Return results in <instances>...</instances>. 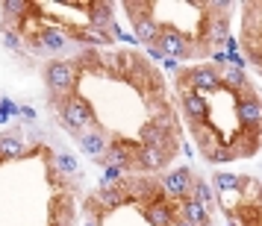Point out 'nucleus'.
<instances>
[{
  "label": "nucleus",
  "instance_id": "f257e3e1",
  "mask_svg": "<svg viewBox=\"0 0 262 226\" xmlns=\"http://www.w3.org/2000/svg\"><path fill=\"white\" fill-rule=\"evenodd\" d=\"M183 94H189V85L191 88H198V91H215V88H221V80H218V71L209 68V65H201V68H191V71L183 73Z\"/></svg>",
  "mask_w": 262,
  "mask_h": 226
},
{
  "label": "nucleus",
  "instance_id": "f03ea898",
  "mask_svg": "<svg viewBox=\"0 0 262 226\" xmlns=\"http://www.w3.org/2000/svg\"><path fill=\"white\" fill-rule=\"evenodd\" d=\"M59 112H62V120H65L71 130H83V127H89V123L95 120L92 109H89V103H85V100H80V97H71V100H65Z\"/></svg>",
  "mask_w": 262,
  "mask_h": 226
},
{
  "label": "nucleus",
  "instance_id": "7ed1b4c3",
  "mask_svg": "<svg viewBox=\"0 0 262 226\" xmlns=\"http://www.w3.org/2000/svg\"><path fill=\"white\" fill-rule=\"evenodd\" d=\"M45 80H48L50 91H68L77 80V71H74L71 62H53L48 71H45Z\"/></svg>",
  "mask_w": 262,
  "mask_h": 226
},
{
  "label": "nucleus",
  "instance_id": "20e7f679",
  "mask_svg": "<svg viewBox=\"0 0 262 226\" xmlns=\"http://www.w3.org/2000/svg\"><path fill=\"white\" fill-rule=\"evenodd\" d=\"M154 47L162 53V56H191V47L177 36V33H171V30H159V36H156Z\"/></svg>",
  "mask_w": 262,
  "mask_h": 226
},
{
  "label": "nucleus",
  "instance_id": "39448f33",
  "mask_svg": "<svg viewBox=\"0 0 262 226\" xmlns=\"http://www.w3.org/2000/svg\"><path fill=\"white\" fill-rule=\"evenodd\" d=\"M191 182H194V177H191L189 167H177L174 173H168V179L162 182V188H165L171 197H186L191 191Z\"/></svg>",
  "mask_w": 262,
  "mask_h": 226
},
{
  "label": "nucleus",
  "instance_id": "423d86ee",
  "mask_svg": "<svg viewBox=\"0 0 262 226\" xmlns=\"http://www.w3.org/2000/svg\"><path fill=\"white\" fill-rule=\"evenodd\" d=\"M142 141H144V147H159V150H165V153H171V147H174L171 132H162L156 123H147L142 130Z\"/></svg>",
  "mask_w": 262,
  "mask_h": 226
},
{
  "label": "nucleus",
  "instance_id": "0eeeda50",
  "mask_svg": "<svg viewBox=\"0 0 262 226\" xmlns=\"http://www.w3.org/2000/svg\"><path fill=\"white\" fill-rule=\"evenodd\" d=\"M238 120L242 123H248V127H256L262 120V106H259V100L253 94H245L242 100H238Z\"/></svg>",
  "mask_w": 262,
  "mask_h": 226
},
{
  "label": "nucleus",
  "instance_id": "6e6552de",
  "mask_svg": "<svg viewBox=\"0 0 262 226\" xmlns=\"http://www.w3.org/2000/svg\"><path fill=\"white\" fill-rule=\"evenodd\" d=\"M80 147H83L95 162H103V153H106V138H103L97 130L95 132H80Z\"/></svg>",
  "mask_w": 262,
  "mask_h": 226
},
{
  "label": "nucleus",
  "instance_id": "1a4fd4ad",
  "mask_svg": "<svg viewBox=\"0 0 262 226\" xmlns=\"http://www.w3.org/2000/svg\"><path fill=\"white\" fill-rule=\"evenodd\" d=\"M180 212H183V220H189L191 226H206V223H209V212H206L198 200H191V197L183 200Z\"/></svg>",
  "mask_w": 262,
  "mask_h": 226
},
{
  "label": "nucleus",
  "instance_id": "9d476101",
  "mask_svg": "<svg viewBox=\"0 0 262 226\" xmlns=\"http://www.w3.org/2000/svg\"><path fill=\"white\" fill-rule=\"evenodd\" d=\"M144 217L154 226H174V214L168 209V203H150V206L144 209Z\"/></svg>",
  "mask_w": 262,
  "mask_h": 226
},
{
  "label": "nucleus",
  "instance_id": "9b49d317",
  "mask_svg": "<svg viewBox=\"0 0 262 226\" xmlns=\"http://www.w3.org/2000/svg\"><path fill=\"white\" fill-rule=\"evenodd\" d=\"M38 44H41L45 50H50V53H59V50L68 44V38H65V33H62V30H56V27H48V30H41Z\"/></svg>",
  "mask_w": 262,
  "mask_h": 226
},
{
  "label": "nucleus",
  "instance_id": "f8f14e48",
  "mask_svg": "<svg viewBox=\"0 0 262 226\" xmlns=\"http://www.w3.org/2000/svg\"><path fill=\"white\" fill-rule=\"evenodd\" d=\"M89 21H92V30H100L103 33V27H112V6L109 3H95V6H89Z\"/></svg>",
  "mask_w": 262,
  "mask_h": 226
},
{
  "label": "nucleus",
  "instance_id": "ddd939ff",
  "mask_svg": "<svg viewBox=\"0 0 262 226\" xmlns=\"http://www.w3.org/2000/svg\"><path fill=\"white\" fill-rule=\"evenodd\" d=\"M168 159H171V153H165V150H159V147H144L142 153H139V165L156 170V167L165 165Z\"/></svg>",
  "mask_w": 262,
  "mask_h": 226
},
{
  "label": "nucleus",
  "instance_id": "4468645a",
  "mask_svg": "<svg viewBox=\"0 0 262 226\" xmlns=\"http://www.w3.org/2000/svg\"><path fill=\"white\" fill-rule=\"evenodd\" d=\"M183 106H186V115H189L191 120H203V118H206V109H209L201 97L194 94V91L183 94Z\"/></svg>",
  "mask_w": 262,
  "mask_h": 226
},
{
  "label": "nucleus",
  "instance_id": "2eb2a0df",
  "mask_svg": "<svg viewBox=\"0 0 262 226\" xmlns=\"http://www.w3.org/2000/svg\"><path fill=\"white\" fill-rule=\"evenodd\" d=\"M136 18V15H133ZM156 36H159V27L150 21V18H136V38H142L144 44H154Z\"/></svg>",
  "mask_w": 262,
  "mask_h": 226
},
{
  "label": "nucleus",
  "instance_id": "dca6fc26",
  "mask_svg": "<svg viewBox=\"0 0 262 226\" xmlns=\"http://www.w3.org/2000/svg\"><path fill=\"white\" fill-rule=\"evenodd\" d=\"M0 156L9 159V162H15V159L24 156V144L18 141V138H12V135H3V138H0Z\"/></svg>",
  "mask_w": 262,
  "mask_h": 226
},
{
  "label": "nucleus",
  "instance_id": "f3484780",
  "mask_svg": "<svg viewBox=\"0 0 262 226\" xmlns=\"http://www.w3.org/2000/svg\"><path fill=\"white\" fill-rule=\"evenodd\" d=\"M92 200L100 203L103 209H115V206H121V203H124V194H121V191H115V188H100Z\"/></svg>",
  "mask_w": 262,
  "mask_h": 226
},
{
  "label": "nucleus",
  "instance_id": "a211bd4d",
  "mask_svg": "<svg viewBox=\"0 0 262 226\" xmlns=\"http://www.w3.org/2000/svg\"><path fill=\"white\" fill-rule=\"evenodd\" d=\"M74 38H80L85 44H109V36L106 33H100V30H74Z\"/></svg>",
  "mask_w": 262,
  "mask_h": 226
},
{
  "label": "nucleus",
  "instance_id": "6ab92c4d",
  "mask_svg": "<svg viewBox=\"0 0 262 226\" xmlns=\"http://www.w3.org/2000/svg\"><path fill=\"white\" fill-rule=\"evenodd\" d=\"M191 191H194V197H191V200H198L203 209H206V206H212V191H209V185H206V182L194 179V182H191Z\"/></svg>",
  "mask_w": 262,
  "mask_h": 226
},
{
  "label": "nucleus",
  "instance_id": "aec40b11",
  "mask_svg": "<svg viewBox=\"0 0 262 226\" xmlns=\"http://www.w3.org/2000/svg\"><path fill=\"white\" fill-rule=\"evenodd\" d=\"M0 12H3V18H21V15L27 12V3L24 0H6V3H0Z\"/></svg>",
  "mask_w": 262,
  "mask_h": 226
},
{
  "label": "nucleus",
  "instance_id": "412c9836",
  "mask_svg": "<svg viewBox=\"0 0 262 226\" xmlns=\"http://www.w3.org/2000/svg\"><path fill=\"white\" fill-rule=\"evenodd\" d=\"M218 80H221V83H227L230 88H245V73L236 71V68H227V71H221V73H218Z\"/></svg>",
  "mask_w": 262,
  "mask_h": 226
},
{
  "label": "nucleus",
  "instance_id": "4be33fe9",
  "mask_svg": "<svg viewBox=\"0 0 262 226\" xmlns=\"http://www.w3.org/2000/svg\"><path fill=\"white\" fill-rule=\"evenodd\" d=\"M106 156V162H112V167H127L130 165V159H127V153H124V150H118V147H112V150H109V153H103Z\"/></svg>",
  "mask_w": 262,
  "mask_h": 226
},
{
  "label": "nucleus",
  "instance_id": "5701e85b",
  "mask_svg": "<svg viewBox=\"0 0 262 226\" xmlns=\"http://www.w3.org/2000/svg\"><path fill=\"white\" fill-rule=\"evenodd\" d=\"M56 162H59V167L65 170V173H77V159H74V156L59 153V156H56Z\"/></svg>",
  "mask_w": 262,
  "mask_h": 226
},
{
  "label": "nucleus",
  "instance_id": "b1692460",
  "mask_svg": "<svg viewBox=\"0 0 262 226\" xmlns=\"http://www.w3.org/2000/svg\"><path fill=\"white\" fill-rule=\"evenodd\" d=\"M218 185H221V188H238V185H242V179L238 177H233V173H218Z\"/></svg>",
  "mask_w": 262,
  "mask_h": 226
},
{
  "label": "nucleus",
  "instance_id": "393cba45",
  "mask_svg": "<svg viewBox=\"0 0 262 226\" xmlns=\"http://www.w3.org/2000/svg\"><path fill=\"white\" fill-rule=\"evenodd\" d=\"M3 38H6V44H9L12 50L21 47V41H18V33H12V30H6V33H3Z\"/></svg>",
  "mask_w": 262,
  "mask_h": 226
},
{
  "label": "nucleus",
  "instance_id": "a878e982",
  "mask_svg": "<svg viewBox=\"0 0 262 226\" xmlns=\"http://www.w3.org/2000/svg\"><path fill=\"white\" fill-rule=\"evenodd\" d=\"M174 226H191V223H189V220H177Z\"/></svg>",
  "mask_w": 262,
  "mask_h": 226
},
{
  "label": "nucleus",
  "instance_id": "bb28decb",
  "mask_svg": "<svg viewBox=\"0 0 262 226\" xmlns=\"http://www.w3.org/2000/svg\"><path fill=\"white\" fill-rule=\"evenodd\" d=\"M85 226H100V223H95V220H89V223H85Z\"/></svg>",
  "mask_w": 262,
  "mask_h": 226
},
{
  "label": "nucleus",
  "instance_id": "cd10ccee",
  "mask_svg": "<svg viewBox=\"0 0 262 226\" xmlns=\"http://www.w3.org/2000/svg\"><path fill=\"white\" fill-rule=\"evenodd\" d=\"M227 226H233V223H227Z\"/></svg>",
  "mask_w": 262,
  "mask_h": 226
}]
</instances>
